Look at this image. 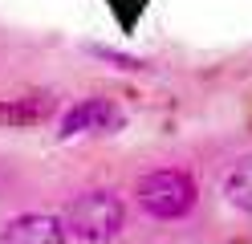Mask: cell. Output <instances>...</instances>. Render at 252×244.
<instances>
[{
	"instance_id": "5",
	"label": "cell",
	"mask_w": 252,
	"mask_h": 244,
	"mask_svg": "<svg viewBox=\"0 0 252 244\" xmlns=\"http://www.w3.org/2000/svg\"><path fill=\"white\" fill-rule=\"evenodd\" d=\"M57 102L45 94H29V98H0V126H41L53 118Z\"/></svg>"
},
{
	"instance_id": "6",
	"label": "cell",
	"mask_w": 252,
	"mask_h": 244,
	"mask_svg": "<svg viewBox=\"0 0 252 244\" xmlns=\"http://www.w3.org/2000/svg\"><path fill=\"white\" fill-rule=\"evenodd\" d=\"M224 195L236 211H252V155L232 163V171L224 175Z\"/></svg>"
},
{
	"instance_id": "4",
	"label": "cell",
	"mask_w": 252,
	"mask_h": 244,
	"mask_svg": "<svg viewBox=\"0 0 252 244\" xmlns=\"http://www.w3.org/2000/svg\"><path fill=\"white\" fill-rule=\"evenodd\" d=\"M118 126H122V110L114 102H106V98H82L61 118V139L98 135V130H118Z\"/></svg>"
},
{
	"instance_id": "1",
	"label": "cell",
	"mask_w": 252,
	"mask_h": 244,
	"mask_svg": "<svg viewBox=\"0 0 252 244\" xmlns=\"http://www.w3.org/2000/svg\"><path fill=\"white\" fill-rule=\"evenodd\" d=\"M122 224H126V208L114 191H82L77 200L65 208V228L77 236V240H86V244H110L118 232H122Z\"/></svg>"
},
{
	"instance_id": "7",
	"label": "cell",
	"mask_w": 252,
	"mask_h": 244,
	"mask_svg": "<svg viewBox=\"0 0 252 244\" xmlns=\"http://www.w3.org/2000/svg\"><path fill=\"white\" fill-rule=\"evenodd\" d=\"M106 8L114 12V21L122 33H134L138 21H143V12L151 8V0H106Z\"/></svg>"
},
{
	"instance_id": "2",
	"label": "cell",
	"mask_w": 252,
	"mask_h": 244,
	"mask_svg": "<svg viewBox=\"0 0 252 244\" xmlns=\"http://www.w3.org/2000/svg\"><path fill=\"white\" fill-rule=\"evenodd\" d=\"M138 204H143V211H151L155 220H179L187 216V211L195 208L199 200V187L191 171L183 167H163V171H151L147 179H138Z\"/></svg>"
},
{
	"instance_id": "8",
	"label": "cell",
	"mask_w": 252,
	"mask_h": 244,
	"mask_svg": "<svg viewBox=\"0 0 252 244\" xmlns=\"http://www.w3.org/2000/svg\"><path fill=\"white\" fill-rule=\"evenodd\" d=\"M90 53H94V57H102V61H110L114 70H147V61H143V57L118 53V49H106V45H90Z\"/></svg>"
},
{
	"instance_id": "3",
	"label": "cell",
	"mask_w": 252,
	"mask_h": 244,
	"mask_svg": "<svg viewBox=\"0 0 252 244\" xmlns=\"http://www.w3.org/2000/svg\"><path fill=\"white\" fill-rule=\"evenodd\" d=\"M69 228L49 211H21L0 228V244H65Z\"/></svg>"
}]
</instances>
